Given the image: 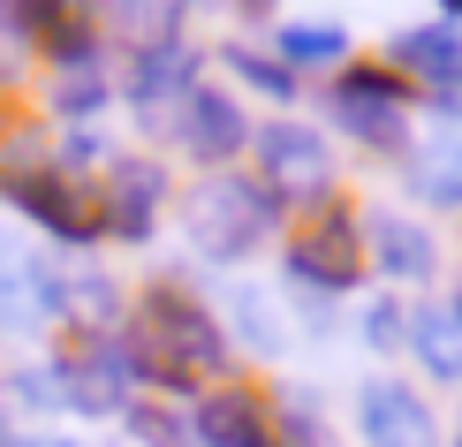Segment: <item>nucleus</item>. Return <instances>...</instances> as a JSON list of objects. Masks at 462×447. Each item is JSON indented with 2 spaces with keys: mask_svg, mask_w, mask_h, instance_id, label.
<instances>
[{
  "mask_svg": "<svg viewBox=\"0 0 462 447\" xmlns=\"http://www.w3.org/2000/svg\"><path fill=\"white\" fill-rule=\"evenodd\" d=\"M129 357L137 372H152L160 386H205L213 372H227V334L213 326V311L175 296V288H152L129 319Z\"/></svg>",
  "mask_w": 462,
  "mask_h": 447,
  "instance_id": "obj_1",
  "label": "nucleus"
},
{
  "mask_svg": "<svg viewBox=\"0 0 462 447\" xmlns=\"http://www.w3.org/2000/svg\"><path fill=\"white\" fill-rule=\"evenodd\" d=\"M273 220H281V198L265 182H250V174H213L189 198V243L205 258H250L273 236Z\"/></svg>",
  "mask_w": 462,
  "mask_h": 447,
  "instance_id": "obj_2",
  "label": "nucleus"
},
{
  "mask_svg": "<svg viewBox=\"0 0 462 447\" xmlns=\"http://www.w3.org/2000/svg\"><path fill=\"white\" fill-rule=\"evenodd\" d=\"M258 182L273 190V198H303V205H319L326 190H334V152H326V137L311 122H265L258 137Z\"/></svg>",
  "mask_w": 462,
  "mask_h": 447,
  "instance_id": "obj_3",
  "label": "nucleus"
},
{
  "mask_svg": "<svg viewBox=\"0 0 462 447\" xmlns=\"http://www.w3.org/2000/svg\"><path fill=\"white\" fill-rule=\"evenodd\" d=\"M288 265H296V281H311V288H356V281H364V265H372L356 212L326 198V212L303 228L296 243H288Z\"/></svg>",
  "mask_w": 462,
  "mask_h": 447,
  "instance_id": "obj_4",
  "label": "nucleus"
},
{
  "mask_svg": "<svg viewBox=\"0 0 462 447\" xmlns=\"http://www.w3.org/2000/svg\"><path fill=\"white\" fill-rule=\"evenodd\" d=\"M334 114L349 122V137L394 152L402 137H410V76H387V69H341Z\"/></svg>",
  "mask_w": 462,
  "mask_h": 447,
  "instance_id": "obj_5",
  "label": "nucleus"
},
{
  "mask_svg": "<svg viewBox=\"0 0 462 447\" xmlns=\"http://www.w3.org/2000/svg\"><path fill=\"white\" fill-rule=\"evenodd\" d=\"M53 386H61V402L69 410H84V417H106V410H122L129 402V386H137V357H129V341H84L76 357L53 364Z\"/></svg>",
  "mask_w": 462,
  "mask_h": 447,
  "instance_id": "obj_6",
  "label": "nucleus"
},
{
  "mask_svg": "<svg viewBox=\"0 0 462 447\" xmlns=\"http://www.w3.org/2000/svg\"><path fill=\"white\" fill-rule=\"evenodd\" d=\"M61 311H69V281L53 274L38 250L0 236V326H8V334H38V326L61 319Z\"/></svg>",
  "mask_w": 462,
  "mask_h": 447,
  "instance_id": "obj_7",
  "label": "nucleus"
},
{
  "mask_svg": "<svg viewBox=\"0 0 462 447\" xmlns=\"http://www.w3.org/2000/svg\"><path fill=\"white\" fill-rule=\"evenodd\" d=\"M356 424H364V447H439V424L425 410V395L402 379H372L356 395Z\"/></svg>",
  "mask_w": 462,
  "mask_h": 447,
  "instance_id": "obj_8",
  "label": "nucleus"
},
{
  "mask_svg": "<svg viewBox=\"0 0 462 447\" xmlns=\"http://www.w3.org/2000/svg\"><path fill=\"white\" fill-rule=\"evenodd\" d=\"M189 440L198 447H281V424L265 410L258 395H243V386H220V395L198 402V417H189Z\"/></svg>",
  "mask_w": 462,
  "mask_h": 447,
  "instance_id": "obj_9",
  "label": "nucleus"
},
{
  "mask_svg": "<svg viewBox=\"0 0 462 447\" xmlns=\"http://www.w3.org/2000/svg\"><path fill=\"white\" fill-rule=\"evenodd\" d=\"M182 144L198 152V160H236V152L250 144V129H243V107L227 99V91H213V84H198L182 99Z\"/></svg>",
  "mask_w": 462,
  "mask_h": 447,
  "instance_id": "obj_10",
  "label": "nucleus"
},
{
  "mask_svg": "<svg viewBox=\"0 0 462 447\" xmlns=\"http://www.w3.org/2000/svg\"><path fill=\"white\" fill-rule=\"evenodd\" d=\"M394 61L410 84H432L439 99H462V38L448 23H425V31H402L394 38Z\"/></svg>",
  "mask_w": 462,
  "mask_h": 447,
  "instance_id": "obj_11",
  "label": "nucleus"
},
{
  "mask_svg": "<svg viewBox=\"0 0 462 447\" xmlns=\"http://www.w3.org/2000/svg\"><path fill=\"white\" fill-rule=\"evenodd\" d=\"M152 212H160V167H114L99 228L122 236V243H144L152 236Z\"/></svg>",
  "mask_w": 462,
  "mask_h": 447,
  "instance_id": "obj_12",
  "label": "nucleus"
},
{
  "mask_svg": "<svg viewBox=\"0 0 462 447\" xmlns=\"http://www.w3.org/2000/svg\"><path fill=\"white\" fill-rule=\"evenodd\" d=\"M8 198H15V212L46 220L61 243H84V236H91V212L76 205V190L61 182V174H15V182H8Z\"/></svg>",
  "mask_w": 462,
  "mask_h": 447,
  "instance_id": "obj_13",
  "label": "nucleus"
},
{
  "mask_svg": "<svg viewBox=\"0 0 462 447\" xmlns=\"http://www.w3.org/2000/svg\"><path fill=\"white\" fill-rule=\"evenodd\" d=\"M410 349L432 379H462V303H417Z\"/></svg>",
  "mask_w": 462,
  "mask_h": 447,
  "instance_id": "obj_14",
  "label": "nucleus"
},
{
  "mask_svg": "<svg viewBox=\"0 0 462 447\" xmlns=\"http://www.w3.org/2000/svg\"><path fill=\"white\" fill-rule=\"evenodd\" d=\"M198 91V69H189V46H144L129 61V99L137 107H167Z\"/></svg>",
  "mask_w": 462,
  "mask_h": 447,
  "instance_id": "obj_15",
  "label": "nucleus"
},
{
  "mask_svg": "<svg viewBox=\"0 0 462 447\" xmlns=\"http://www.w3.org/2000/svg\"><path fill=\"white\" fill-rule=\"evenodd\" d=\"M410 182H417L425 205H462V129H439V137L417 144Z\"/></svg>",
  "mask_w": 462,
  "mask_h": 447,
  "instance_id": "obj_16",
  "label": "nucleus"
},
{
  "mask_svg": "<svg viewBox=\"0 0 462 447\" xmlns=\"http://www.w3.org/2000/svg\"><path fill=\"white\" fill-rule=\"evenodd\" d=\"M372 265H379V274H394V281H425V274H432L425 228H410V220H372Z\"/></svg>",
  "mask_w": 462,
  "mask_h": 447,
  "instance_id": "obj_17",
  "label": "nucleus"
},
{
  "mask_svg": "<svg viewBox=\"0 0 462 447\" xmlns=\"http://www.w3.org/2000/svg\"><path fill=\"white\" fill-rule=\"evenodd\" d=\"M281 61H296V69H334V61H349V31H341V23H288V31H281Z\"/></svg>",
  "mask_w": 462,
  "mask_h": 447,
  "instance_id": "obj_18",
  "label": "nucleus"
},
{
  "mask_svg": "<svg viewBox=\"0 0 462 447\" xmlns=\"http://www.w3.org/2000/svg\"><path fill=\"white\" fill-rule=\"evenodd\" d=\"M182 8H189V0H114L122 31L137 38V53H144V46H175V31H182Z\"/></svg>",
  "mask_w": 462,
  "mask_h": 447,
  "instance_id": "obj_19",
  "label": "nucleus"
},
{
  "mask_svg": "<svg viewBox=\"0 0 462 447\" xmlns=\"http://www.w3.org/2000/svg\"><path fill=\"white\" fill-rule=\"evenodd\" d=\"M99 99H106V76H99V61H69V69H61V91H53V107H61L69 122H76V114H91Z\"/></svg>",
  "mask_w": 462,
  "mask_h": 447,
  "instance_id": "obj_20",
  "label": "nucleus"
},
{
  "mask_svg": "<svg viewBox=\"0 0 462 447\" xmlns=\"http://www.w3.org/2000/svg\"><path fill=\"white\" fill-rule=\"evenodd\" d=\"M227 61H236V76H243V84L273 91V99H288V91H296V76H288L281 61H265V53H250V46H236V53H227Z\"/></svg>",
  "mask_w": 462,
  "mask_h": 447,
  "instance_id": "obj_21",
  "label": "nucleus"
},
{
  "mask_svg": "<svg viewBox=\"0 0 462 447\" xmlns=\"http://www.w3.org/2000/svg\"><path fill=\"white\" fill-rule=\"evenodd\" d=\"M281 447H334V440L319 433V417L303 402H281Z\"/></svg>",
  "mask_w": 462,
  "mask_h": 447,
  "instance_id": "obj_22",
  "label": "nucleus"
},
{
  "mask_svg": "<svg viewBox=\"0 0 462 447\" xmlns=\"http://www.w3.org/2000/svg\"><path fill=\"white\" fill-rule=\"evenodd\" d=\"M129 433H137V440H152V447H182L175 417H167V410H144V402H137V410H129Z\"/></svg>",
  "mask_w": 462,
  "mask_h": 447,
  "instance_id": "obj_23",
  "label": "nucleus"
},
{
  "mask_svg": "<svg viewBox=\"0 0 462 447\" xmlns=\"http://www.w3.org/2000/svg\"><path fill=\"white\" fill-rule=\"evenodd\" d=\"M364 334H372L379 349H394V341H402V311H394V303H379L372 319H364Z\"/></svg>",
  "mask_w": 462,
  "mask_h": 447,
  "instance_id": "obj_24",
  "label": "nucleus"
},
{
  "mask_svg": "<svg viewBox=\"0 0 462 447\" xmlns=\"http://www.w3.org/2000/svg\"><path fill=\"white\" fill-rule=\"evenodd\" d=\"M0 447H76V440H61V433H31V440L23 433H0Z\"/></svg>",
  "mask_w": 462,
  "mask_h": 447,
  "instance_id": "obj_25",
  "label": "nucleus"
},
{
  "mask_svg": "<svg viewBox=\"0 0 462 447\" xmlns=\"http://www.w3.org/2000/svg\"><path fill=\"white\" fill-rule=\"evenodd\" d=\"M448 8H455V15H462V0H448Z\"/></svg>",
  "mask_w": 462,
  "mask_h": 447,
  "instance_id": "obj_26",
  "label": "nucleus"
},
{
  "mask_svg": "<svg viewBox=\"0 0 462 447\" xmlns=\"http://www.w3.org/2000/svg\"><path fill=\"white\" fill-rule=\"evenodd\" d=\"M455 447H462V424H455Z\"/></svg>",
  "mask_w": 462,
  "mask_h": 447,
  "instance_id": "obj_27",
  "label": "nucleus"
},
{
  "mask_svg": "<svg viewBox=\"0 0 462 447\" xmlns=\"http://www.w3.org/2000/svg\"><path fill=\"white\" fill-rule=\"evenodd\" d=\"M250 8H265V0H250Z\"/></svg>",
  "mask_w": 462,
  "mask_h": 447,
  "instance_id": "obj_28",
  "label": "nucleus"
}]
</instances>
